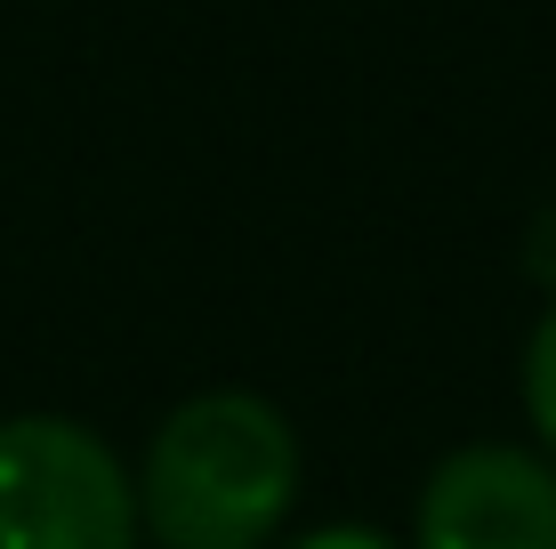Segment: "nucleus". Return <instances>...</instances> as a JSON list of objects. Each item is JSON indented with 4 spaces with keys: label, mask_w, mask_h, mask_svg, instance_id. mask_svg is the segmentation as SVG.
<instances>
[{
    "label": "nucleus",
    "mask_w": 556,
    "mask_h": 549,
    "mask_svg": "<svg viewBox=\"0 0 556 549\" xmlns=\"http://www.w3.org/2000/svg\"><path fill=\"white\" fill-rule=\"evenodd\" d=\"M299 428L251 388L186 396L146 445L138 525L162 549H258L299 501Z\"/></svg>",
    "instance_id": "f257e3e1"
},
{
    "label": "nucleus",
    "mask_w": 556,
    "mask_h": 549,
    "mask_svg": "<svg viewBox=\"0 0 556 549\" xmlns=\"http://www.w3.org/2000/svg\"><path fill=\"white\" fill-rule=\"evenodd\" d=\"M291 549H395L388 534H371V525H323V534H306Z\"/></svg>",
    "instance_id": "39448f33"
},
{
    "label": "nucleus",
    "mask_w": 556,
    "mask_h": 549,
    "mask_svg": "<svg viewBox=\"0 0 556 549\" xmlns=\"http://www.w3.org/2000/svg\"><path fill=\"white\" fill-rule=\"evenodd\" d=\"M525 412H532V437L548 445V469H556V308L525 339Z\"/></svg>",
    "instance_id": "20e7f679"
},
{
    "label": "nucleus",
    "mask_w": 556,
    "mask_h": 549,
    "mask_svg": "<svg viewBox=\"0 0 556 549\" xmlns=\"http://www.w3.org/2000/svg\"><path fill=\"white\" fill-rule=\"evenodd\" d=\"M419 549H556V469L525 445H459L419 494Z\"/></svg>",
    "instance_id": "7ed1b4c3"
},
{
    "label": "nucleus",
    "mask_w": 556,
    "mask_h": 549,
    "mask_svg": "<svg viewBox=\"0 0 556 549\" xmlns=\"http://www.w3.org/2000/svg\"><path fill=\"white\" fill-rule=\"evenodd\" d=\"M0 549H138V485L81 421H0Z\"/></svg>",
    "instance_id": "f03ea898"
}]
</instances>
